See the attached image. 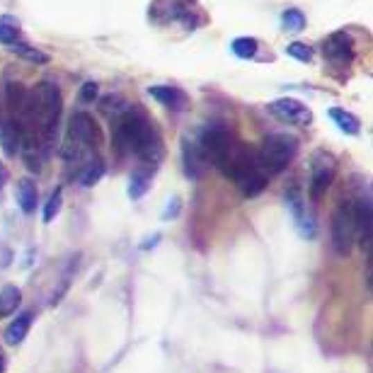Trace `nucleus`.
<instances>
[{"label": "nucleus", "instance_id": "393cba45", "mask_svg": "<svg viewBox=\"0 0 373 373\" xmlns=\"http://www.w3.org/2000/svg\"><path fill=\"white\" fill-rule=\"evenodd\" d=\"M61 201H63V191H61V186H58V189L49 196L46 206H44V223H51V220L56 218L58 211H61Z\"/></svg>", "mask_w": 373, "mask_h": 373}, {"label": "nucleus", "instance_id": "4be33fe9", "mask_svg": "<svg viewBox=\"0 0 373 373\" xmlns=\"http://www.w3.org/2000/svg\"><path fill=\"white\" fill-rule=\"evenodd\" d=\"M10 51L17 53V56H22L24 61L37 63V66H44V63H49V53H44L42 49L32 46V44H29L27 39H22V42H17L15 46H10Z\"/></svg>", "mask_w": 373, "mask_h": 373}, {"label": "nucleus", "instance_id": "7ed1b4c3", "mask_svg": "<svg viewBox=\"0 0 373 373\" xmlns=\"http://www.w3.org/2000/svg\"><path fill=\"white\" fill-rule=\"evenodd\" d=\"M298 153V139L291 134H269L262 139V146L257 150L259 168L267 177L279 175L291 165V160Z\"/></svg>", "mask_w": 373, "mask_h": 373}, {"label": "nucleus", "instance_id": "9d476101", "mask_svg": "<svg viewBox=\"0 0 373 373\" xmlns=\"http://www.w3.org/2000/svg\"><path fill=\"white\" fill-rule=\"evenodd\" d=\"M286 206H288V214H291L293 225H296L298 233H301L306 240L315 238V223H313L311 214L306 211V201H303V194L298 186H293V189L286 191Z\"/></svg>", "mask_w": 373, "mask_h": 373}, {"label": "nucleus", "instance_id": "f8f14e48", "mask_svg": "<svg viewBox=\"0 0 373 373\" xmlns=\"http://www.w3.org/2000/svg\"><path fill=\"white\" fill-rule=\"evenodd\" d=\"M356 240L364 245L366 257L371 259V240H373V216H371V201L369 199H356Z\"/></svg>", "mask_w": 373, "mask_h": 373}, {"label": "nucleus", "instance_id": "423d86ee", "mask_svg": "<svg viewBox=\"0 0 373 373\" xmlns=\"http://www.w3.org/2000/svg\"><path fill=\"white\" fill-rule=\"evenodd\" d=\"M196 146H199L201 155H204L206 165H218L223 160V155L230 150V146L235 144V136L230 134V129L220 121H211L196 136Z\"/></svg>", "mask_w": 373, "mask_h": 373}, {"label": "nucleus", "instance_id": "a878e982", "mask_svg": "<svg viewBox=\"0 0 373 373\" xmlns=\"http://www.w3.org/2000/svg\"><path fill=\"white\" fill-rule=\"evenodd\" d=\"M286 53L291 58H296V61H301V63H311L313 61V49L308 46V44H303V42H291L286 46Z\"/></svg>", "mask_w": 373, "mask_h": 373}, {"label": "nucleus", "instance_id": "f257e3e1", "mask_svg": "<svg viewBox=\"0 0 373 373\" xmlns=\"http://www.w3.org/2000/svg\"><path fill=\"white\" fill-rule=\"evenodd\" d=\"M114 121V146L119 153H134L146 168H158L160 160L165 158L163 136L158 126L153 124L144 107L131 102L124 114H119Z\"/></svg>", "mask_w": 373, "mask_h": 373}, {"label": "nucleus", "instance_id": "a211bd4d", "mask_svg": "<svg viewBox=\"0 0 373 373\" xmlns=\"http://www.w3.org/2000/svg\"><path fill=\"white\" fill-rule=\"evenodd\" d=\"M330 119L337 124V129L345 131L347 136H359L361 134V119L356 114H352L345 107H332L330 110Z\"/></svg>", "mask_w": 373, "mask_h": 373}, {"label": "nucleus", "instance_id": "2eb2a0df", "mask_svg": "<svg viewBox=\"0 0 373 373\" xmlns=\"http://www.w3.org/2000/svg\"><path fill=\"white\" fill-rule=\"evenodd\" d=\"M32 320H34V313L24 311L22 315H17L12 322L8 325L5 330V345L8 347H17L24 342V337L29 335V327H32Z\"/></svg>", "mask_w": 373, "mask_h": 373}, {"label": "nucleus", "instance_id": "5701e85b", "mask_svg": "<svg viewBox=\"0 0 373 373\" xmlns=\"http://www.w3.org/2000/svg\"><path fill=\"white\" fill-rule=\"evenodd\" d=\"M230 51H233L238 58H243V61H248V58L257 56L259 42L254 37H235L233 44H230Z\"/></svg>", "mask_w": 373, "mask_h": 373}, {"label": "nucleus", "instance_id": "bb28decb", "mask_svg": "<svg viewBox=\"0 0 373 373\" xmlns=\"http://www.w3.org/2000/svg\"><path fill=\"white\" fill-rule=\"evenodd\" d=\"M97 97H100V85H97L95 80L83 83L80 92H78V102H80V105H92V102H97Z\"/></svg>", "mask_w": 373, "mask_h": 373}, {"label": "nucleus", "instance_id": "ddd939ff", "mask_svg": "<svg viewBox=\"0 0 373 373\" xmlns=\"http://www.w3.org/2000/svg\"><path fill=\"white\" fill-rule=\"evenodd\" d=\"M182 158H184V173L189 180H199L201 173L206 168V160L201 155L199 146H196L194 139H184L182 141Z\"/></svg>", "mask_w": 373, "mask_h": 373}, {"label": "nucleus", "instance_id": "f3484780", "mask_svg": "<svg viewBox=\"0 0 373 373\" xmlns=\"http://www.w3.org/2000/svg\"><path fill=\"white\" fill-rule=\"evenodd\" d=\"M153 168H146V165H139V168L131 173L129 177V196L131 199H141V196L146 194V191L150 189V184H153Z\"/></svg>", "mask_w": 373, "mask_h": 373}, {"label": "nucleus", "instance_id": "39448f33", "mask_svg": "<svg viewBox=\"0 0 373 373\" xmlns=\"http://www.w3.org/2000/svg\"><path fill=\"white\" fill-rule=\"evenodd\" d=\"M330 233H332V248L340 257H347L356 243V211L354 201H342L337 209L332 211L330 220Z\"/></svg>", "mask_w": 373, "mask_h": 373}, {"label": "nucleus", "instance_id": "1a4fd4ad", "mask_svg": "<svg viewBox=\"0 0 373 373\" xmlns=\"http://www.w3.org/2000/svg\"><path fill=\"white\" fill-rule=\"evenodd\" d=\"M269 114L277 116L279 121L291 126H311L313 124V110L306 102L296 100V97H279V100L267 105Z\"/></svg>", "mask_w": 373, "mask_h": 373}, {"label": "nucleus", "instance_id": "cd10ccee", "mask_svg": "<svg viewBox=\"0 0 373 373\" xmlns=\"http://www.w3.org/2000/svg\"><path fill=\"white\" fill-rule=\"evenodd\" d=\"M8 177H10V175H8V168H5V165L0 163V186L8 182Z\"/></svg>", "mask_w": 373, "mask_h": 373}, {"label": "nucleus", "instance_id": "c85d7f7f", "mask_svg": "<svg viewBox=\"0 0 373 373\" xmlns=\"http://www.w3.org/2000/svg\"><path fill=\"white\" fill-rule=\"evenodd\" d=\"M186 3H196V0H186Z\"/></svg>", "mask_w": 373, "mask_h": 373}, {"label": "nucleus", "instance_id": "aec40b11", "mask_svg": "<svg viewBox=\"0 0 373 373\" xmlns=\"http://www.w3.org/2000/svg\"><path fill=\"white\" fill-rule=\"evenodd\" d=\"M102 175H105V163H102L100 155H95V158H90V160L83 163L80 173H78V180H80L83 186H92V184L100 182Z\"/></svg>", "mask_w": 373, "mask_h": 373}, {"label": "nucleus", "instance_id": "dca6fc26", "mask_svg": "<svg viewBox=\"0 0 373 373\" xmlns=\"http://www.w3.org/2000/svg\"><path fill=\"white\" fill-rule=\"evenodd\" d=\"M15 196H17V204L22 209V214H34L39 201V191H37V182L29 177H22L15 186Z\"/></svg>", "mask_w": 373, "mask_h": 373}, {"label": "nucleus", "instance_id": "0eeeda50", "mask_svg": "<svg viewBox=\"0 0 373 373\" xmlns=\"http://www.w3.org/2000/svg\"><path fill=\"white\" fill-rule=\"evenodd\" d=\"M337 175V158L330 150H315L311 155V184H308V194L313 201H320L322 194L330 189Z\"/></svg>", "mask_w": 373, "mask_h": 373}, {"label": "nucleus", "instance_id": "b1692460", "mask_svg": "<svg viewBox=\"0 0 373 373\" xmlns=\"http://www.w3.org/2000/svg\"><path fill=\"white\" fill-rule=\"evenodd\" d=\"M281 27L293 34L303 32V29H306V15H303L298 8H286L281 12Z\"/></svg>", "mask_w": 373, "mask_h": 373}, {"label": "nucleus", "instance_id": "6e6552de", "mask_svg": "<svg viewBox=\"0 0 373 373\" xmlns=\"http://www.w3.org/2000/svg\"><path fill=\"white\" fill-rule=\"evenodd\" d=\"M322 56L330 63L332 68H349L354 63L356 49L354 39L349 37V32L340 29V32H332L322 39Z\"/></svg>", "mask_w": 373, "mask_h": 373}, {"label": "nucleus", "instance_id": "4468645a", "mask_svg": "<svg viewBox=\"0 0 373 373\" xmlns=\"http://www.w3.org/2000/svg\"><path fill=\"white\" fill-rule=\"evenodd\" d=\"M0 148L8 158H15L22 150V131H19L15 119H8L0 124Z\"/></svg>", "mask_w": 373, "mask_h": 373}, {"label": "nucleus", "instance_id": "9b49d317", "mask_svg": "<svg viewBox=\"0 0 373 373\" xmlns=\"http://www.w3.org/2000/svg\"><path fill=\"white\" fill-rule=\"evenodd\" d=\"M148 95L170 112H184L189 107V95L177 85H153L148 87Z\"/></svg>", "mask_w": 373, "mask_h": 373}, {"label": "nucleus", "instance_id": "6ab92c4d", "mask_svg": "<svg viewBox=\"0 0 373 373\" xmlns=\"http://www.w3.org/2000/svg\"><path fill=\"white\" fill-rule=\"evenodd\" d=\"M24 34L19 27V19H15L12 15H0V44L5 46H15L17 42H22Z\"/></svg>", "mask_w": 373, "mask_h": 373}, {"label": "nucleus", "instance_id": "f03ea898", "mask_svg": "<svg viewBox=\"0 0 373 373\" xmlns=\"http://www.w3.org/2000/svg\"><path fill=\"white\" fill-rule=\"evenodd\" d=\"M102 144H105V136H102V129L97 126V121L87 112H78V114L71 116L68 136L61 153L66 163H85V160L95 158Z\"/></svg>", "mask_w": 373, "mask_h": 373}, {"label": "nucleus", "instance_id": "412c9836", "mask_svg": "<svg viewBox=\"0 0 373 373\" xmlns=\"http://www.w3.org/2000/svg\"><path fill=\"white\" fill-rule=\"evenodd\" d=\"M19 303H22V291H19L17 286L8 284V286L0 288V318L12 315L19 308Z\"/></svg>", "mask_w": 373, "mask_h": 373}, {"label": "nucleus", "instance_id": "20e7f679", "mask_svg": "<svg viewBox=\"0 0 373 373\" xmlns=\"http://www.w3.org/2000/svg\"><path fill=\"white\" fill-rule=\"evenodd\" d=\"M148 22L155 27H170V24H180V27L194 32L204 17L196 15L191 3L186 0H150L148 5Z\"/></svg>", "mask_w": 373, "mask_h": 373}]
</instances>
